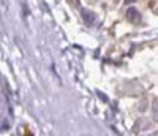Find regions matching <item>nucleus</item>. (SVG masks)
<instances>
[{
    "label": "nucleus",
    "instance_id": "nucleus-5",
    "mask_svg": "<svg viewBox=\"0 0 158 136\" xmlns=\"http://www.w3.org/2000/svg\"><path fill=\"white\" fill-rule=\"evenodd\" d=\"M115 2H117V0H115Z\"/></svg>",
    "mask_w": 158,
    "mask_h": 136
},
{
    "label": "nucleus",
    "instance_id": "nucleus-4",
    "mask_svg": "<svg viewBox=\"0 0 158 136\" xmlns=\"http://www.w3.org/2000/svg\"><path fill=\"white\" fill-rule=\"evenodd\" d=\"M131 2V0H125V3H130Z\"/></svg>",
    "mask_w": 158,
    "mask_h": 136
},
{
    "label": "nucleus",
    "instance_id": "nucleus-3",
    "mask_svg": "<svg viewBox=\"0 0 158 136\" xmlns=\"http://www.w3.org/2000/svg\"><path fill=\"white\" fill-rule=\"evenodd\" d=\"M153 120L158 122V101H155L153 104Z\"/></svg>",
    "mask_w": 158,
    "mask_h": 136
},
{
    "label": "nucleus",
    "instance_id": "nucleus-1",
    "mask_svg": "<svg viewBox=\"0 0 158 136\" xmlns=\"http://www.w3.org/2000/svg\"><path fill=\"white\" fill-rule=\"evenodd\" d=\"M127 18H128L130 22L139 24V22H141V13H139L136 8H128V11H127Z\"/></svg>",
    "mask_w": 158,
    "mask_h": 136
},
{
    "label": "nucleus",
    "instance_id": "nucleus-2",
    "mask_svg": "<svg viewBox=\"0 0 158 136\" xmlns=\"http://www.w3.org/2000/svg\"><path fill=\"white\" fill-rule=\"evenodd\" d=\"M82 18H84V21L87 22V24H94L95 22V13H92V11H89V10H82Z\"/></svg>",
    "mask_w": 158,
    "mask_h": 136
}]
</instances>
